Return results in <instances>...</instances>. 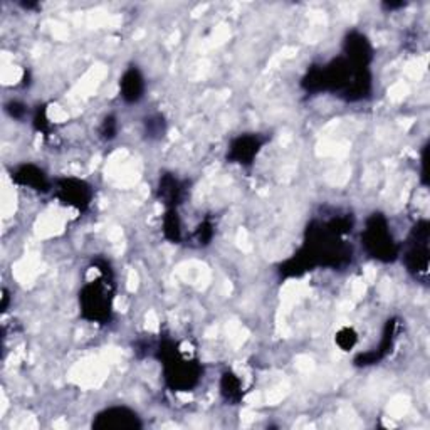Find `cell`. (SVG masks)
Listing matches in <instances>:
<instances>
[{
  "mask_svg": "<svg viewBox=\"0 0 430 430\" xmlns=\"http://www.w3.org/2000/svg\"><path fill=\"white\" fill-rule=\"evenodd\" d=\"M94 268L99 270V277L90 281L79 291L81 316L90 322L106 325L113 316L114 277L110 262L96 259Z\"/></svg>",
  "mask_w": 430,
  "mask_h": 430,
  "instance_id": "1",
  "label": "cell"
},
{
  "mask_svg": "<svg viewBox=\"0 0 430 430\" xmlns=\"http://www.w3.org/2000/svg\"><path fill=\"white\" fill-rule=\"evenodd\" d=\"M322 74H325V91L335 92L344 101H362L372 94L370 69L357 68L343 55L322 66Z\"/></svg>",
  "mask_w": 430,
  "mask_h": 430,
  "instance_id": "2",
  "label": "cell"
},
{
  "mask_svg": "<svg viewBox=\"0 0 430 430\" xmlns=\"http://www.w3.org/2000/svg\"><path fill=\"white\" fill-rule=\"evenodd\" d=\"M155 357L162 362L163 380L170 390L192 392L202 380L203 366L199 359L185 358L173 340H160L155 348Z\"/></svg>",
  "mask_w": 430,
  "mask_h": 430,
  "instance_id": "3",
  "label": "cell"
},
{
  "mask_svg": "<svg viewBox=\"0 0 430 430\" xmlns=\"http://www.w3.org/2000/svg\"><path fill=\"white\" fill-rule=\"evenodd\" d=\"M362 244L370 257L385 264L395 262L400 255V246L392 236L388 220L381 214L375 212L366 218L365 229L362 232Z\"/></svg>",
  "mask_w": 430,
  "mask_h": 430,
  "instance_id": "4",
  "label": "cell"
},
{
  "mask_svg": "<svg viewBox=\"0 0 430 430\" xmlns=\"http://www.w3.org/2000/svg\"><path fill=\"white\" fill-rule=\"evenodd\" d=\"M429 239H430V224L427 220H420L414 225L410 232L409 240H407V251L403 254V262L405 268L415 279H422L425 283L429 274V262H430V251H429Z\"/></svg>",
  "mask_w": 430,
  "mask_h": 430,
  "instance_id": "5",
  "label": "cell"
},
{
  "mask_svg": "<svg viewBox=\"0 0 430 430\" xmlns=\"http://www.w3.org/2000/svg\"><path fill=\"white\" fill-rule=\"evenodd\" d=\"M54 195L62 205L86 212L92 202V187L84 180L64 177V179L55 180Z\"/></svg>",
  "mask_w": 430,
  "mask_h": 430,
  "instance_id": "6",
  "label": "cell"
},
{
  "mask_svg": "<svg viewBox=\"0 0 430 430\" xmlns=\"http://www.w3.org/2000/svg\"><path fill=\"white\" fill-rule=\"evenodd\" d=\"M94 430H142L143 422L135 410L125 405L110 407L96 414L92 420Z\"/></svg>",
  "mask_w": 430,
  "mask_h": 430,
  "instance_id": "7",
  "label": "cell"
},
{
  "mask_svg": "<svg viewBox=\"0 0 430 430\" xmlns=\"http://www.w3.org/2000/svg\"><path fill=\"white\" fill-rule=\"evenodd\" d=\"M264 142L266 140L255 133H244V135L236 136L229 144L227 160L237 165L251 166L264 147Z\"/></svg>",
  "mask_w": 430,
  "mask_h": 430,
  "instance_id": "8",
  "label": "cell"
},
{
  "mask_svg": "<svg viewBox=\"0 0 430 430\" xmlns=\"http://www.w3.org/2000/svg\"><path fill=\"white\" fill-rule=\"evenodd\" d=\"M343 58L357 68H368L373 61V47L368 37L358 31H350L343 40Z\"/></svg>",
  "mask_w": 430,
  "mask_h": 430,
  "instance_id": "9",
  "label": "cell"
},
{
  "mask_svg": "<svg viewBox=\"0 0 430 430\" xmlns=\"http://www.w3.org/2000/svg\"><path fill=\"white\" fill-rule=\"evenodd\" d=\"M12 181L21 185V187H27L31 190L39 192V194H47L53 188V184L47 179L46 172L39 166L32 165V163H24V165L17 166L12 172Z\"/></svg>",
  "mask_w": 430,
  "mask_h": 430,
  "instance_id": "10",
  "label": "cell"
},
{
  "mask_svg": "<svg viewBox=\"0 0 430 430\" xmlns=\"http://www.w3.org/2000/svg\"><path fill=\"white\" fill-rule=\"evenodd\" d=\"M187 194V185L173 173H163L158 180L157 197L165 209H177Z\"/></svg>",
  "mask_w": 430,
  "mask_h": 430,
  "instance_id": "11",
  "label": "cell"
},
{
  "mask_svg": "<svg viewBox=\"0 0 430 430\" xmlns=\"http://www.w3.org/2000/svg\"><path fill=\"white\" fill-rule=\"evenodd\" d=\"M144 90H147V84H144L142 71L136 66H129L120 79L121 98L129 105H135V103L142 101Z\"/></svg>",
  "mask_w": 430,
  "mask_h": 430,
  "instance_id": "12",
  "label": "cell"
},
{
  "mask_svg": "<svg viewBox=\"0 0 430 430\" xmlns=\"http://www.w3.org/2000/svg\"><path fill=\"white\" fill-rule=\"evenodd\" d=\"M220 395L224 396L225 402L231 405H237L242 402L244 392H242V381L233 372H224L220 378Z\"/></svg>",
  "mask_w": 430,
  "mask_h": 430,
  "instance_id": "13",
  "label": "cell"
},
{
  "mask_svg": "<svg viewBox=\"0 0 430 430\" xmlns=\"http://www.w3.org/2000/svg\"><path fill=\"white\" fill-rule=\"evenodd\" d=\"M163 236L173 244L181 242L184 233H181V220L177 209H166L163 215Z\"/></svg>",
  "mask_w": 430,
  "mask_h": 430,
  "instance_id": "14",
  "label": "cell"
},
{
  "mask_svg": "<svg viewBox=\"0 0 430 430\" xmlns=\"http://www.w3.org/2000/svg\"><path fill=\"white\" fill-rule=\"evenodd\" d=\"M301 88L309 94L325 92V74L322 66H311L301 79Z\"/></svg>",
  "mask_w": 430,
  "mask_h": 430,
  "instance_id": "15",
  "label": "cell"
},
{
  "mask_svg": "<svg viewBox=\"0 0 430 430\" xmlns=\"http://www.w3.org/2000/svg\"><path fill=\"white\" fill-rule=\"evenodd\" d=\"M396 331H399V320H396V318H392V320H388L387 325H385L383 336H381L380 344H378V348L375 350L380 359H383L385 357H387V355L392 351V348H394V343L396 340Z\"/></svg>",
  "mask_w": 430,
  "mask_h": 430,
  "instance_id": "16",
  "label": "cell"
},
{
  "mask_svg": "<svg viewBox=\"0 0 430 430\" xmlns=\"http://www.w3.org/2000/svg\"><path fill=\"white\" fill-rule=\"evenodd\" d=\"M143 126H144V135L148 136V140H160L165 136V133H166L165 116L160 113L150 114V116L144 118Z\"/></svg>",
  "mask_w": 430,
  "mask_h": 430,
  "instance_id": "17",
  "label": "cell"
},
{
  "mask_svg": "<svg viewBox=\"0 0 430 430\" xmlns=\"http://www.w3.org/2000/svg\"><path fill=\"white\" fill-rule=\"evenodd\" d=\"M214 224L209 220V218H205V220L202 222V224H199L197 227H195L194 233H192V239H194V242L197 244V246L203 247V246H209L210 242H212V237H214Z\"/></svg>",
  "mask_w": 430,
  "mask_h": 430,
  "instance_id": "18",
  "label": "cell"
},
{
  "mask_svg": "<svg viewBox=\"0 0 430 430\" xmlns=\"http://www.w3.org/2000/svg\"><path fill=\"white\" fill-rule=\"evenodd\" d=\"M335 343L338 344L343 351L353 350L355 344L358 343V335L353 328H341L335 336Z\"/></svg>",
  "mask_w": 430,
  "mask_h": 430,
  "instance_id": "19",
  "label": "cell"
},
{
  "mask_svg": "<svg viewBox=\"0 0 430 430\" xmlns=\"http://www.w3.org/2000/svg\"><path fill=\"white\" fill-rule=\"evenodd\" d=\"M32 125H34L36 131L42 133L44 136L49 135L51 131V121L47 118V110L46 105H39L34 111V118H32Z\"/></svg>",
  "mask_w": 430,
  "mask_h": 430,
  "instance_id": "20",
  "label": "cell"
},
{
  "mask_svg": "<svg viewBox=\"0 0 430 430\" xmlns=\"http://www.w3.org/2000/svg\"><path fill=\"white\" fill-rule=\"evenodd\" d=\"M116 135H118V121L113 114H110V116H106L105 120H103L101 126H99V136H101L105 142H111V140L116 138Z\"/></svg>",
  "mask_w": 430,
  "mask_h": 430,
  "instance_id": "21",
  "label": "cell"
},
{
  "mask_svg": "<svg viewBox=\"0 0 430 430\" xmlns=\"http://www.w3.org/2000/svg\"><path fill=\"white\" fill-rule=\"evenodd\" d=\"M5 111L14 120H24L25 114H27V106L21 101H9L5 105Z\"/></svg>",
  "mask_w": 430,
  "mask_h": 430,
  "instance_id": "22",
  "label": "cell"
},
{
  "mask_svg": "<svg viewBox=\"0 0 430 430\" xmlns=\"http://www.w3.org/2000/svg\"><path fill=\"white\" fill-rule=\"evenodd\" d=\"M427 153H429V144H425L424 151H422V179H424V184L427 185Z\"/></svg>",
  "mask_w": 430,
  "mask_h": 430,
  "instance_id": "23",
  "label": "cell"
},
{
  "mask_svg": "<svg viewBox=\"0 0 430 430\" xmlns=\"http://www.w3.org/2000/svg\"><path fill=\"white\" fill-rule=\"evenodd\" d=\"M9 301H10L9 291H7V289H2V305H0V309H2V313H5V311H7Z\"/></svg>",
  "mask_w": 430,
  "mask_h": 430,
  "instance_id": "24",
  "label": "cell"
},
{
  "mask_svg": "<svg viewBox=\"0 0 430 430\" xmlns=\"http://www.w3.org/2000/svg\"><path fill=\"white\" fill-rule=\"evenodd\" d=\"M405 5H407L405 2H399V3H395V2H385V3H381V7H383V9H387V10L402 9V7H405Z\"/></svg>",
  "mask_w": 430,
  "mask_h": 430,
  "instance_id": "25",
  "label": "cell"
},
{
  "mask_svg": "<svg viewBox=\"0 0 430 430\" xmlns=\"http://www.w3.org/2000/svg\"><path fill=\"white\" fill-rule=\"evenodd\" d=\"M21 7H24V9H27V10H34V9H39V3H36V2H21Z\"/></svg>",
  "mask_w": 430,
  "mask_h": 430,
  "instance_id": "26",
  "label": "cell"
}]
</instances>
